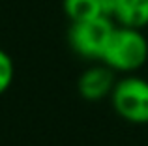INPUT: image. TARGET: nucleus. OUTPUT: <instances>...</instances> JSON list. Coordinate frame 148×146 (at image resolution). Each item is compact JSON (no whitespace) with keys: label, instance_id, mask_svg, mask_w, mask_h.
I'll list each match as a JSON object with an SVG mask.
<instances>
[{"label":"nucleus","instance_id":"8","mask_svg":"<svg viewBox=\"0 0 148 146\" xmlns=\"http://www.w3.org/2000/svg\"><path fill=\"white\" fill-rule=\"evenodd\" d=\"M99 2V10H101V15L105 17H114V10H116V4L118 0H98Z\"/></svg>","mask_w":148,"mask_h":146},{"label":"nucleus","instance_id":"6","mask_svg":"<svg viewBox=\"0 0 148 146\" xmlns=\"http://www.w3.org/2000/svg\"><path fill=\"white\" fill-rule=\"evenodd\" d=\"M62 8H64L66 17L71 23L86 21V19L101 15L98 0H62Z\"/></svg>","mask_w":148,"mask_h":146},{"label":"nucleus","instance_id":"1","mask_svg":"<svg viewBox=\"0 0 148 146\" xmlns=\"http://www.w3.org/2000/svg\"><path fill=\"white\" fill-rule=\"evenodd\" d=\"M148 60V41L139 28L114 26L101 62L112 71H135Z\"/></svg>","mask_w":148,"mask_h":146},{"label":"nucleus","instance_id":"3","mask_svg":"<svg viewBox=\"0 0 148 146\" xmlns=\"http://www.w3.org/2000/svg\"><path fill=\"white\" fill-rule=\"evenodd\" d=\"M114 111L127 122L148 124V81L126 77L118 81L111 92Z\"/></svg>","mask_w":148,"mask_h":146},{"label":"nucleus","instance_id":"7","mask_svg":"<svg viewBox=\"0 0 148 146\" xmlns=\"http://www.w3.org/2000/svg\"><path fill=\"white\" fill-rule=\"evenodd\" d=\"M13 81V60L4 49H0V94L11 86Z\"/></svg>","mask_w":148,"mask_h":146},{"label":"nucleus","instance_id":"5","mask_svg":"<svg viewBox=\"0 0 148 146\" xmlns=\"http://www.w3.org/2000/svg\"><path fill=\"white\" fill-rule=\"evenodd\" d=\"M120 26L145 28L148 26V0H118L114 17Z\"/></svg>","mask_w":148,"mask_h":146},{"label":"nucleus","instance_id":"2","mask_svg":"<svg viewBox=\"0 0 148 146\" xmlns=\"http://www.w3.org/2000/svg\"><path fill=\"white\" fill-rule=\"evenodd\" d=\"M112 30H114V23L111 17L105 15L71 23L68 32L69 47L86 60H101L112 36Z\"/></svg>","mask_w":148,"mask_h":146},{"label":"nucleus","instance_id":"4","mask_svg":"<svg viewBox=\"0 0 148 146\" xmlns=\"http://www.w3.org/2000/svg\"><path fill=\"white\" fill-rule=\"evenodd\" d=\"M114 73L112 70L103 64V66L88 68L83 75L79 77V94L86 101H99L105 96H109L114 88Z\"/></svg>","mask_w":148,"mask_h":146}]
</instances>
